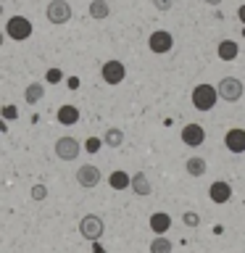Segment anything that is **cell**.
<instances>
[{"mask_svg": "<svg viewBox=\"0 0 245 253\" xmlns=\"http://www.w3.org/2000/svg\"><path fill=\"white\" fill-rule=\"evenodd\" d=\"M243 37H245V27H243Z\"/></svg>", "mask_w": 245, "mask_h": 253, "instance_id": "32", "label": "cell"}, {"mask_svg": "<svg viewBox=\"0 0 245 253\" xmlns=\"http://www.w3.org/2000/svg\"><path fill=\"white\" fill-rule=\"evenodd\" d=\"M3 116L5 119H16V116H19V111H16V106H5L3 108Z\"/></svg>", "mask_w": 245, "mask_h": 253, "instance_id": "27", "label": "cell"}, {"mask_svg": "<svg viewBox=\"0 0 245 253\" xmlns=\"http://www.w3.org/2000/svg\"><path fill=\"white\" fill-rule=\"evenodd\" d=\"M5 35L11 40H16V42H24V40L32 37V21L27 16H11L5 24Z\"/></svg>", "mask_w": 245, "mask_h": 253, "instance_id": "3", "label": "cell"}, {"mask_svg": "<svg viewBox=\"0 0 245 253\" xmlns=\"http://www.w3.org/2000/svg\"><path fill=\"white\" fill-rule=\"evenodd\" d=\"M32 198H35V201H45V198H47V187L45 185H32Z\"/></svg>", "mask_w": 245, "mask_h": 253, "instance_id": "25", "label": "cell"}, {"mask_svg": "<svg viewBox=\"0 0 245 253\" xmlns=\"http://www.w3.org/2000/svg\"><path fill=\"white\" fill-rule=\"evenodd\" d=\"M237 53H240V45H237L235 40H221V42L216 45V55L221 61H235Z\"/></svg>", "mask_w": 245, "mask_h": 253, "instance_id": "15", "label": "cell"}, {"mask_svg": "<svg viewBox=\"0 0 245 253\" xmlns=\"http://www.w3.org/2000/svg\"><path fill=\"white\" fill-rule=\"evenodd\" d=\"M45 98V87H42V82H32V84H27V90H24V100L29 103V106H35V103H40Z\"/></svg>", "mask_w": 245, "mask_h": 253, "instance_id": "17", "label": "cell"}, {"mask_svg": "<svg viewBox=\"0 0 245 253\" xmlns=\"http://www.w3.org/2000/svg\"><path fill=\"white\" fill-rule=\"evenodd\" d=\"M237 19H240V21L245 24V3H243L240 8H237Z\"/></svg>", "mask_w": 245, "mask_h": 253, "instance_id": "29", "label": "cell"}, {"mask_svg": "<svg viewBox=\"0 0 245 253\" xmlns=\"http://www.w3.org/2000/svg\"><path fill=\"white\" fill-rule=\"evenodd\" d=\"M185 166H187V174H190V177H203V174H205V161H203L201 156L187 158Z\"/></svg>", "mask_w": 245, "mask_h": 253, "instance_id": "21", "label": "cell"}, {"mask_svg": "<svg viewBox=\"0 0 245 253\" xmlns=\"http://www.w3.org/2000/svg\"><path fill=\"white\" fill-rule=\"evenodd\" d=\"M150 253H171V240L163 235H156V240L150 243Z\"/></svg>", "mask_w": 245, "mask_h": 253, "instance_id": "22", "label": "cell"}, {"mask_svg": "<svg viewBox=\"0 0 245 253\" xmlns=\"http://www.w3.org/2000/svg\"><path fill=\"white\" fill-rule=\"evenodd\" d=\"M208 198L213 203H227L229 198H232V187H229L224 179H219V182H213V185L208 187Z\"/></svg>", "mask_w": 245, "mask_h": 253, "instance_id": "13", "label": "cell"}, {"mask_svg": "<svg viewBox=\"0 0 245 253\" xmlns=\"http://www.w3.org/2000/svg\"><path fill=\"white\" fill-rule=\"evenodd\" d=\"M148 224H150V229H153L156 235H166L171 229V216L163 213V211H156V213H150Z\"/></svg>", "mask_w": 245, "mask_h": 253, "instance_id": "12", "label": "cell"}, {"mask_svg": "<svg viewBox=\"0 0 245 253\" xmlns=\"http://www.w3.org/2000/svg\"><path fill=\"white\" fill-rule=\"evenodd\" d=\"M58 79H61V71H58V69H50V71H47V82H58Z\"/></svg>", "mask_w": 245, "mask_h": 253, "instance_id": "28", "label": "cell"}, {"mask_svg": "<svg viewBox=\"0 0 245 253\" xmlns=\"http://www.w3.org/2000/svg\"><path fill=\"white\" fill-rule=\"evenodd\" d=\"M148 47H150V53H156V55L169 53L171 47H174V37H171V32H166V29H156L153 35L148 37Z\"/></svg>", "mask_w": 245, "mask_h": 253, "instance_id": "4", "label": "cell"}, {"mask_svg": "<svg viewBox=\"0 0 245 253\" xmlns=\"http://www.w3.org/2000/svg\"><path fill=\"white\" fill-rule=\"evenodd\" d=\"M103 232H106V224H103V219L98 213H87V216L79 219V235H82L84 240L98 243L103 237Z\"/></svg>", "mask_w": 245, "mask_h": 253, "instance_id": "2", "label": "cell"}, {"mask_svg": "<svg viewBox=\"0 0 245 253\" xmlns=\"http://www.w3.org/2000/svg\"><path fill=\"white\" fill-rule=\"evenodd\" d=\"M132 193L134 195H150V193H153V187H150V179H148L145 171L132 174Z\"/></svg>", "mask_w": 245, "mask_h": 253, "instance_id": "16", "label": "cell"}, {"mask_svg": "<svg viewBox=\"0 0 245 253\" xmlns=\"http://www.w3.org/2000/svg\"><path fill=\"white\" fill-rule=\"evenodd\" d=\"M100 145H106V142H103V137H87V140H84V150H87V153H98Z\"/></svg>", "mask_w": 245, "mask_h": 253, "instance_id": "23", "label": "cell"}, {"mask_svg": "<svg viewBox=\"0 0 245 253\" xmlns=\"http://www.w3.org/2000/svg\"><path fill=\"white\" fill-rule=\"evenodd\" d=\"M79 150H82V145H79V140H74V137H58L55 140V156H58L61 161H77Z\"/></svg>", "mask_w": 245, "mask_h": 253, "instance_id": "7", "label": "cell"}, {"mask_svg": "<svg viewBox=\"0 0 245 253\" xmlns=\"http://www.w3.org/2000/svg\"><path fill=\"white\" fill-rule=\"evenodd\" d=\"M221 98L219 95V87H211L208 82H201L193 87V95H190V100H193V106L198 111H211L216 106V100Z\"/></svg>", "mask_w": 245, "mask_h": 253, "instance_id": "1", "label": "cell"}, {"mask_svg": "<svg viewBox=\"0 0 245 253\" xmlns=\"http://www.w3.org/2000/svg\"><path fill=\"white\" fill-rule=\"evenodd\" d=\"M179 137H182L185 145L198 148V145H203V140H205V129L201 124H185V126H182V132H179Z\"/></svg>", "mask_w": 245, "mask_h": 253, "instance_id": "10", "label": "cell"}, {"mask_svg": "<svg viewBox=\"0 0 245 253\" xmlns=\"http://www.w3.org/2000/svg\"><path fill=\"white\" fill-rule=\"evenodd\" d=\"M182 221H185V227H190V229H195L198 224H201V216H198L195 211H187V213H182Z\"/></svg>", "mask_w": 245, "mask_h": 253, "instance_id": "24", "label": "cell"}, {"mask_svg": "<svg viewBox=\"0 0 245 253\" xmlns=\"http://www.w3.org/2000/svg\"><path fill=\"white\" fill-rule=\"evenodd\" d=\"M100 74L103 79H106V84H122L124 82V77H126V66L122 61H106L103 63V69H100Z\"/></svg>", "mask_w": 245, "mask_h": 253, "instance_id": "9", "label": "cell"}, {"mask_svg": "<svg viewBox=\"0 0 245 253\" xmlns=\"http://www.w3.org/2000/svg\"><path fill=\"white\" fill-rule=\"evenodd\" d=\"M92 251H95V253H106V251H103V245H100V243H95V248H92Z\"/></svg>", "mask_w": 245, "mask_h": 253, "instance_id": "30", "label": "cell"}, {"mask_svg": "<svg viewBox=\"0 0 245 253\" xmlns=\"http://www.w3.org/2000/svg\"><path fill=\"white\" fill-rule=\"evenodd\" d=\"M124 129H119V126H108L106 134H103V142H106L108 148H122L124 145Z\"/></svg>", "mask_w": 245, "mask_h": 253, "instance_id": "18", "label": "cell"}, {"mask_svg": "<svg viewBox=\"0 0 245 253\" xmlns=\"http://www.w3.org/2000/svg\"><path fill=\"white\" fill-rule=\"evenodd\" d=\"M108 13H111V5L106 3V0H92L90 3V16L92 19L103 21V19H108Z\"/></svg>", "mask_w": 245, "mask_h": 253, "instance_id": "20", "label": "cell"}, {"mask_svg": "<svg viewBox=\"0 0 245 253\" xmlns=\"http://www.w3.org/2000/svg\"><path fill=\"white\" fill-rule=\"evenodd\" d=\"M55 119H58V124H63V126H74L79 122V108L66 103V106H61L55 111Z\"/></svg>", "mask_w": 245, "mask_h": 253, "instance_id": "14", "label": "cell"}, {"mask_svg": "<svg viewBox=\"0 0 245 253\" xmlns=\"http://www.w3.org/2000/svg\"><path fill=\"white\" fill-rule=\"evenodd\" d=\"M45 16H47V21H50V24H69L71 5L66 3V0H50V3H47Z\"/></svg>", "mask_w": 245, "mask_h": 253, "instance_id": "8", "label": "cell"}, {"mask_svg": "<svg viewBox=\"0 0 245 253\" xmlns=\"http://www.w3.org/2000/svg\"><path fill=\"white\" fill-rule=\"evenodd\" d=\"M108 185L114 190H126V187H132V177H126V171H111Z\"/></svg>", "mask_w": 245, "mask_h": 253, "instance_id": "19", "label": "cell"}, {"mask_svg": "<svg viewBox=\"0 0 245 253\" xmlns=\"http://www.w3.org/2000/svg\"><path fill=\"white\" fill-rule=\"evenodd\" d=\"M100 179H103V174H100L98 166H92V164H84V166H79V169H77V185L84 187V190L98 187Z\"/></svg>", "mask_w": 245, "mask_h": 253, "instance_id": "5", "label": "cell"}, {"mask_svg": "<svg viewBox=\"0 0 245 253\" xmlns=\"http://www.w3.org/2000/svg\"><path fill=\"white\" fill-rule=\"evenodd\" d=\"M153 5H156L158 11H161V13H166V11H171L174 0H153Z\"/></svg>", "mask_w": 245, "mask_h": 253, "instance_id": "26", "label": "cell"}, {"mask_svg": "<svg viewBox=\"0 0 245 253\" xmlns=\"http://www.w3.org/2000/svg\"><path fill=\"white\" fill-rule=\"evenodd\" d=\"M205 3H208V5H219L221 0H205Z\"/></svg>", "mask_w": 245, "mask_h": 253, "instance_id": "31", "label": "cell"}, {"mask_svg": "<svg viewBox=\"0 0 245 253\" xmlns=\"http://www.w3.org/2000/svg\"><path fill=\"white\" fill-rule=\"evenodd\" d=\"M219 95H221V100H227V103H237L243 98V82L237 77H224L219 82Z\"/></svg>", "mask_w": 245, "mask_h": 253, "instance_id": "6", "label": "cell"}, {"mask_svg": "<svg viewBox=\"0 0 245 253\" xmlns=\"http://www.w3.org/2000/svg\"><path fill=\"white\" fill-rule=\"evenodd\" d=\"M224 145L229 153H245V129H229L224 134Z\"/></svg>", "mask_w": 245, "mask_h": 253, "instance_id": "11", "label": "cell"}]
</instances>
